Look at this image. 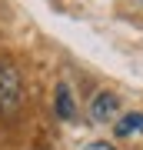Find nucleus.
<instances>
[{
  "label": "nucleus",
  "mask_w": 143,
  "mask_h": 150,
  "mask_svg": "<svg viewBox=\"0 0 143 150\" xmlns=\"http://www.w3.org/2000/svg\"><path fill=\"white\" fill-rule=\"evenodd\" d=\"M120 113V100H117V93H97L93 97V103H90V117L97 123H106V120H113Z\"/></svg>",
  "instance_id": "f03ea898"
},
{
  "label": "nucleus",
  "mask_w": 143,
  "mask_h": 150,
  "mask_svg": "<svg viewBox=\"0 0 143 150\" xmlns=\"http://www.w3.org/2000/svg\"><path fill=\"white\" fill-rule=\"evenodd\" d=\"M20 97H23V87H20V74L10 60L0 57V113H13L20 107Z\"/></svg>",
  "instance_id": "f257e3e1"
},
{
  "label": "nucleus",
  "mask_w": 143,
  "mask_h": 150,
  "mask_svg": "<svg viewBox=\"0 0 143 150\" xmlns=\"http://www.w3.org/2000/svg\"><path fill=\"white\" fill-rule=\"evenodd\" d=\"M57 117L60 120L73 117V97H70V87L67 83H57Z\"/></svg>",
  "instance_id": "20e7f679"
},
{
  "label": "nucleus",
  "mask_w": 143,
  "mask_h": 150,
  "mask_svg": "<svg viewBox=\"0 0 143 150\" xmlns=\"http://www.w3.org/2000/svg\"><path fill=\"white\" fill-rule=\"evenodd\" d=\"M87 150H117V147H113V144H103V140H100V144H90Z\"/></svg>",
  "instance_id": "39448f33"
},
{
  "label": "nucleus",
  "mask_w": 143,
  "mask_h": 150,
  "mask_svg": "<svg viewBox=\"0 0 143 150\" xmlns=\"http://www.w3.org/2000/svg\"><path fill=\"white\" fill-rule=\"evenodd\" d=\"M117 137H140L143 134V113H127V117L117 120Z\"/></svg>",
  "instance_id": "7ed1b4c3"
}]
</instances>
